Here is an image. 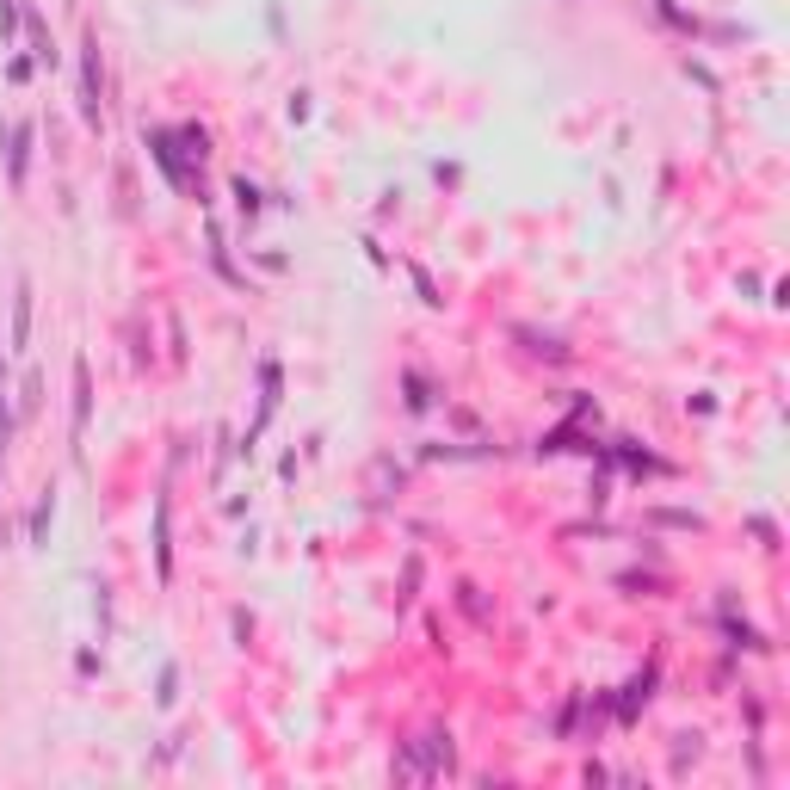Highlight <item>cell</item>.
Here are the masks:
<instances>
[{
    "instance_id": "5b68a950",
    "label": "cell",
    "mask_w": 790,
    "mask_h": 790,
    "mask_svg": "<svg viewBox=\"0 0 790 790\" xmlns=\"http://www.w3.org/2000/svg\"><path fill=\"white\" fill-rule=\"evenodd\" d=\"M87 420H93V371H87V358H75V445L87 433Z\"/></svg>"
},
{
    "instance_id": "6da1fadb",
    "label": "cell",
    "mask_w": 790,
    "mask_h": 790,
    "mask_svg": "<svg viewBox=\"0 0 790 790\" xmlns=\"http://www.w3.org/2000/svg\"><path fill=\"white\" fill-rule=\"evenodd\" d=\"M439 772H451V735H445V729H433V735L408 741L402 778H439Z\"/></svg>"
},
{
    "instance_id": "8992f818",
    "label": "cell",
    "mask_w": 790,
    "mask_h": 790,
    "mask_svg": "<svg viewBox=\"0 0 790 790\" xmlns=\"http://www.w3.org/2000/svg\"><path fill=\"white\" fill-rule=\"evenodd\" d=\"M50 519H56V488L38 494V507H31V550H44L50 544Z\"/></svg>"
},
{
    "instance_id": "52a82bcc",
    "label": "cell",
    "mask_w": 790,
    "mask_h": 790,
    "mask_svg": "<svg viewBox=\"0 0 790 790\" xmlns=\"http://www.w3.org/2000/svg\"><path fill=\"white\" fill-rule=\"evenodd\" d=\"M31 340V278H19V297H13V352H25Z\"/></svg>"
},
{
    "instance_id": "30bf717a",
    "label": "cell",
    "mask_w": 790,
    "mask_h": 790,
    "mask_svg": "<svg viewBox=\"0 0 790 790\" xmlns=\"http://www.w3.org/2000/svg\"><path fill=\"white\" fill-rule=\"evenodd\" d=\"M13 31H19V7H13V0H0V38H13Z\"/></svg>"
},
{
    "instance_id": "277c9868",
    "label": "cell",
    "mask_w": 790,
    "mask_h": 790,
    "mask_svg": "<svg viewBox=\"0 0 790 790\" xmlns=\"http://www.w3.org/2000/svg\"><path fill=\"white\" fill-rule=\"evenodd\" d=\"M173 513H167V494L155 500V568H161V581H173Z\"/></svg>"
},
{
    "instance_id": "ba28073f",
    "label": "cell",
    "mask_w": 790,
    "mask_h": 790,
    "mask_svg": "<svg viewBox=\"0 0 790 790\" xmlns=\"http://www.w3.org/2000/svg\"><path fill=\"white\" fill-rule=\"evenodd\" d=\"M25 25H31V50H38V62H56V50H50V31H44V19H38V13H25Z\"/></svg>"
},
{
    "instance_id": "9c48e42d",
    "label": "cell",
    "mask_w": 790,
    "mask_h": 790,
    "mask_svg": "<svg viewBox=\"0 0 790 790\" xmlns=\"http://www.w3.org/2000/svg\"><path fill=\"white\" fill-rule=\"evenodd\" d=\"M235 204H241V217H260V186H247V179H235Z\"/></svg>"
},
{
    "instance_id": "7a4b0ae2",
    "label": "cell",
    "mask_w": 790,
    "mask_h": 790,
    "mask_svg": "<svg viewBox=\"0 0 790 790\" xmlns=\"http://www.w3.org/2000/svg\"><path fill=\"white\" fill-rule=\"evenodd\" d=\"M31 124H13L7 130V173H13V192H25V173H31Z\"/></svg>"
},
{
    "instance_id": "3957f363",
    "label": "cell",
    "mask_w": 790,
    "mask_h": 790,
    "mask_svg": "<svg viewBox=\"0 0 790 790\" xmlns=\"http://www.w3.org/2000/svg\"><path fill=\"white\" fill-rule=\"evenodd\" d=\"M81 112L99 124V38L81 44Z\"/></svg>"
}]
</instances>
